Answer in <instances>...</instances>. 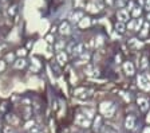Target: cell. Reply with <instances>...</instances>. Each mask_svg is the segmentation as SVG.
Wrapping results in <instances>:
<instances>
[{
  "label": "cell",
  "instance_id": "1",
  "mask_svg": "<svg viewBox=\"0 0 150 133\" xmlns=\"http://www.w3.org/2000/svg\"><path fill=\"white\" fill-rule=\"evenodd\" d=\"M115 109H117L115 104L111 101H103V102H100V105H99L100 113L106 118H111L112 116H114V113H115Z\"/></svg>",
  "mask_w": 150,
  "mask_h": 133
},
{
  "label": "cell",
  "instance_id": "2",
  "mask_svg": "<svg viewBox=\"0 0 150 133\" xmlns=\"http://www.w3.org/2000/svg\"><path fill=\"white\" fill-rule=\"evenodd\" d=\"M137 83L142 90L149 92L150 90V74L147 73H142L137 77Z\"/></svg>",
  "mask_w": 150,
  "mask_h": 133
},
{
  "label": "cell",
  "instance_id": "3",
  "mask_svg": "<svg viewBox=\"0 0 150 133\" xmlns=\"http://www.w3.org/2000/svg\"><path fill=\"white\" fill-rule=\"evenodd\" d=\"M75 124L81 128H90L91 127V120L88 117H86L84 114L79 113L75 116Z\"/></svg>",
  "mask_w": 150,
  "mask_h": 133
},
{
  "label": "cell",
  "instance_id": "4",
  "mask_svg": "<svg viewBox=\"0 0 150 133\" xmlns=\"http://www.w3.org/2000/svg\"><path fill=\"white\" fill-rule=\"evenodd\" d=\"M102 8H103V3L100 0H91L90 3L87 4V11H90L93 14L99 12Z\"/></svg>",
  "mask_w": 150,
  "mask_h": 133
},
{
  "label": "cell",
  "instance_id": "5",
  "mask_svg": "<svg viewBox=\"0 0 150 133\" xmlns=\"http://www.w3.org/2000/svg\"><path fill=\"white\" fill-rule=\"evenodd\" d=\"M117 19H118V22L126 24V22H129V19H130V12L126 8H121L117 11Z\"/></svg>",
  "mask_w": 150,
  "mask_h": 133
},
{
  "label": "cell",
  "instance_id": "6",
  "mask_svg": "<svg viewBox=\"0 0 150 133\" xmlns=\"http://www.w3.org/2000/svg\"><path fill=\"white\" fill-rule=\"evenodd\" d=\"M135 127H137V120L133 114H129L127 117L125 118V128L127 130H134Z\"/></svg>",
  "mask_w": 150,
  "mask_h": 133
},
{
  "label": "cell",
  "instance_id": "7",
  "mask_svg": "<svg viewBox=\"0 0 150 133\" xmlns=\"http://www.w3.org/2000/svg\"><path fill=\"white\" fill-rule=\"evenodd\" d=\"M137 105H138V108H139L141 112H147L150 109L149 101H147L146 98H144V97H138L137 98Z\"/></svg>",
  "mask_w": 150,
  "mask_h": 133
},
{
  "label": "cell",
  "instance_id": "8",
  "mask_svg": "<svg viewBox=\"0 0 150 133\" xmlns=\"http://www.w3.org/2000/svg\"><path fill=\"white\" fill-rule=\"evenodd\" d=\"M59 32H60V35H70L71 34V24H70V22H63L62 24L59 26Z\"/></svg>",
  "mask_w": 150,
  "mask_h": 133
},
{
  "label": "cell",
  "instance_id": "9",
  "mask_svg": "<svg viewBox=\"0 0 150 133\" xmlns=\"http://www.w3.org/2000/svg\"><path fill=\"white\" fill-rule=\"evenodd\" d=\"M123 71H125V74L129 77L134 75V73H135L134 65L131 63V62H125V63H123Z\"/></svg>",
  "mask_w": 150,
  "mask_h": 133
},
{
  "label": "cell",
  "instance_id": "10",
  "mask_svg": "<svg viewBox=\"0 0 150 133\" xmlns=\"http://www.w3.org/2000/svg\"><path fill=\"white\" fill-rule=\"evenodd\" d=\"M83 53H84V44L83 43H76L75 44V47H74V50H72L71 55H74V57H81Z\"/></svg>",
  "mask_w": 150,
  "mask_h": 133
},
{
  "label": "cell",
  "instance_id": "11",
  "mask_svg": "<svg viewBox=\"0 0 150 133\" xmlns=\"http://www.w3.org/2000/svg\"><path fill=\"white\" fill-rule=\"evenodd\" d=\"M67 59H69V57H67V54H66L64 51H60V53L56 54V62H58L60 66L67 63Z\"/></svg>",
  "mask_w": 150,
  "mask_h": 133
},
{
  "label": "cell",
  "instance_id": "12",
  "mask_svg": "<svg viewBox=\"0 0 150 133\" xmlns=\"http://www.w3.org/2000/svg\"><path fill=\"white\" fill-rule=\"evenodd\" d=\"M82 19H83V12H82V11H75V12H72L71 16H70V20H71L72 23H79Z\"/></svg>",
  "mask_w": 150,
  "mask_h": 133
},
{
  "label": "cell",
  "instance_id": "13",
  "mask_svg": "<svg viewBox=\"0 0 150 133\" xmlns=\"http://www.w3.org/2000/svg\"><path fill=\"white\" fill-rule=\"evenodd\" d=\"M149 31H150V23L144 22V26H142V28H141V31H139V36L141 38H146Z\"/></svg>",
  "mask_w": 150,
  "mask_h": 133
},
{
  "label": "cell",
  "instance_id": "14",
  "mask_svg": "<svg viewBox=\"0 0 150 133\" xmlns=\"http://www.w3.org/2000/svg\"><path fill=\"white\" fill-rule=\"evenodd\" d=\"M6 121L9 124V127H13V125H18V124H19V118L16 117L15 114H7V116H6Z\"/></svg>",
  "mask_w": 150,
  "mask_h": 133
},
{
  "label": "cell",
  "instance_id": "15",
  "mask_svg": "<svg viewBox=\"0 0 150 133\" xmlns=\"http://www.w3.org/2000/svg\"><path fill=\"white\" fill-rule=\"evenodd\" d=\"M25 66H27V62H25L24 58H19V59H16L15 62H13V67H15V69H18V70L24 69Z\"/></svg>",
  "mask_w": 150,
  "mask_h": 133
},
{
  "label": "cell",
  "instance_id": "16",
  "mask_svg": "<svg viewBox=\"0 0 150 133\" xmlns=\"http://www.w3.org/2000/svg\"><path fill=\"white\" fill-rule=\"evenodd\" d=\"M114 30H115V32H118V34H125V31L127 28H126V24L125 23H121V22H117L115 26H114Z\"/></svg>",
  "mask_w": 150,
  "mask_h": 133
},
{
  "label": "cell",
  "instance_id": "17",
  "mask_svg": "<svg viewBox=\"0 0 150 133\" xmlns=\"http://www.w3.org/2000/svg\"><path fill=\"white\" fill-rule=\"evenodd\" d=\"M100 125H102V118H100V116H97V117L94 118V124H93L94 130H95V132H99Z\"/></svg>",
  "mask_w": 150,
  "mask_h": 133
},
{
  "label": "cell",
  "instance_id": "18",
  "mask_svg": "<svg viewBox=\"0 0 150 133\" xmlns=\"http://www.w3.org/2000/svg\"><path fill=\"white\" fill-rule=\"evenodd\" d=\"M90 24H91V20L88 18H84V16H83V19L78 23L79 28H87V27H90Z\"/></svg>",
  "mask_w": 150,
  "mask_h": 133
},
{
  "label": "cell",
  "instance_id": "19",
  "mask_svg": "<svg viewBox=\"0 0 150 133\" xmlns=\"http://www.w3.org/2000/svg\"><path fill=\"white\" fill-rule=\"evenodd\" d=\"M130 12H131V16H134L135 19H138V18H141V14H142V7L135 6L134 8L130 11Z\"/></svg>",
  "mask_w": 150,
  "mask_h": 133
},
{
  "label": "cell",
  "instance_id": "20",
  "mask_svg": "<svg viewBox=\"0 0 150 133\" xmlns=\"http://www.w3.org/2000/svg\"><path fill=\"white\" fill-rule=\"evenodd\" d=\"M138 67H139L141 70H145L147 67V57H142L139 59V62H138Z\"/></svg>",
  "mask_w": 150,
  "mask_h": 133
},
{
  "label": "cell",
  "instance_id": "21",
  "mask_svg": "<svg viewBox=\"0 0 150 133\" xmlns=\"http://www.w3.org/2000/svg\"><path fill=\"white\" fill-rule=\"evenodd\" d=\"M55 50L58 51V53H60V51H64V41H58L55 43Z\"/></svg>",
  "mask_w": 150,
  "mask_h": 133
},
{
  "label": "cell",
  "instance_id": "22",
  "mask_svg": "<svg viewBox=\"0 0 150 133\" xmlns=\"http://www.w3.org/2000/svg\"><path fill=\"white\" fill-rule=\"evenodd\" d=\"M142 26H144V19H135V27H134V31H141L142 28Z\"/></svg>",
  "mask_w": 150,
  "mask_h": 133
},
{
  "label": "cell",
  "instance_id": "23",
  "mask_svg": "<svg viewBox=\"0 0 150 133\" xmlns=\"http://www.w3.org/2000/svg\"><path fill=\"white\" fill-rule=\"evenodd\" d=\"M82 100H88L93 97V92L91 90H83V95H79Z\"/></svg>",
  "mask_w": 150,
  "mask_h": 133
},
{
  "label": "cell",
  "instance_id": "24",
  "mask_svg": "<svg viewBox=\"0 0 150 133\" xmlns=\"http://www.w3.org/2000/svg\"><path fill=\"white\" fill-rule=\"evenodd\" d=\"M127 3H129V0H115L117 7H119V8H125L127 6Z\"/></svg>",
  "mask_w": 150,
  "mask_h": 133
},
{
  "label": "cell",
  "instance_id": "25",
  "mask_svg": "<svg viewBox=\"0 0 150 133\" xmlns=\"http://www.w3.org/2000/svg\"><path fill=\"white\" fill-rule=\"evenodd\" d=\"M31 114H32V109L30 108V106H27V108L24 109V116H23V117H24L25 120H28V118L31 117Z\"/></svg>",
  "mask_w": 150,
  "mask_h": 133
},
{
  "label": "cell",
  "instance_id": "26",
  "mask_svg": "<svg viewBox=\"0 0 150 133\" xmlns=\"http://www.w3.org/2000/svg\"><path fill=\"white\" fill-rule=\"evenodd\" d=\"M39 69H40V65L36 63V60H34L31 65V71H34V73H36V71H39Z\"/></svg>",
  "mask_w": 150,
  "mask_h": 133
},
{
  "label": "cell",
  "instance_id": "27",
  "mask_svg": "<svg viewBox=\"0 0 150 133\" xmlns=\"http://www.w3.org/2000/svg\"><path fill=\"white\" fill-rule=\"evenodd\" d=\"M84 116H86V117H88L91 120V118H93V116H94V110H93V109H86V110H84Z\"/></svg>",
  "mask_w": 150,
  "mask_h": 133
},
{
  "label": "cell",
  "instance_id": "28",
  "mask_svg": "<svg viewBox=\"0 0 150 133\" xmlns=\"http://www.w3.org/2000/svg\"><path fill=\"white\" fill-rule=\"evenodd\" d=\"M16 54H18L20 58H24V57H25V54H27V50H25V48H19Z\"/></svg>",
  "mask_w": 150,
  "mask_h": 133
},
{
  "label": "cell",
  "instance_id": "29",
  "mask_svg": "<svg viewBox=\"0 0 150 133\" xmlns=\"http://www.w3.org/2000/svg\"><path fill=\"white\" fill-rule=\"evenodd\" d=\"M3 133H16V132L12 129V127L7 125V127H4V128H3Z\"/></svg>",
  "mask_w": 150,
  "mask_h": 133
},
{
  "label": "cell",
  "instance_id": "30",
  "mask_svg": "<svg viewBox=\"0 0 150 133\" xmlns=\"http://www.w3.org/2000/svg\"><path fill=\"white\" fill-rule=\"evenodd\" d=\"M16 11H18V7H16V6H12V7H9V10H8V14H9V15H15V14H16Z\"/></svg>",
  "mask_w": 150,
  "mask_h": 133
},
{
  "label": "cell",
  "instance_id": "31",
  "mask_svg": "<svg viewBox=\"0 0 150 133\" xmlns=\"http://www.w3.org/2000/svg\"><path fill=\"white\" fill-rule=\"evenodd\" d=\"M75 42H71V43L69 44V47H67V53H70V54H72V50H74V47H75Z\"/></svg>",
  "mask_w": 150,
  "mask_h": 133
},
{
  "label": "cell",
  "instance_id": "32",
  "mask_svg": "<svg viewBox=\"0 0 150 133\" xmlns=\"http://www.w3.org/2000/svg\"><path fill=\"white\" fill-rule=\"evenodd\" d=\"M144 8L147 11V12H150V0H145V3H144Z\"/></svg>",
  "mask_w": 150,
  "mask_h": 133
},
{
  "label": "cell",
  "instance_id": "33",
  "mask_svg": "<svg viewBox=\"0 0 150 133\" xmlns=\"http://www.w3.org/2000/svg\"><path fill=\"white\" fill-rule=\"evenodd\" d=\"M13 59H15V55L13 54H7V57H6L7 62H13Z\"/></svg>",
  "mask_w": 150,
  "mask_h": 133
},
{
  "label": "cell",
  "instance_id": "34",
  "mask_svg": "<svg viewBox=\"0 0 150 133\" xmlns=\"http://www.w3.org/2000/svg\"><path fill=\"white\" fill-rule=\"evenodd\" d=\"M126 7H127V8H126V10H127L129 11V12H130V11L131 10H133V8H134V3H133V1H129V3H127V6H126Z\"/></svg>",
  "mask_w": 150,
  "mask_h": 133
},
{
  "label": "cell",
  "instance_id": "35",
  "mask_svg": "<svg viewBox=\"0 0 150 133\" xmlns=\"http://www.w3.org/2000/svg\"><path fill=\"white\" fill-rule=\"evenodd\" d=\"M6 69V60H0V71H4Z\"/></svg>",
  "mask_w": 150,
  "mask_h": 133
},
{
  "label": "cell",
  "instance_id": "36",
  "mask_svg": "<svg viewBox=\"0 0 150 133\" xmlns=\"http://www.w3.org/2000/svg\"><path fill=\"white\" fill-rule=\"evenodd\" d=\"M102 1L110 7V6H112V4H114V1H115V0H102Z\"/></svg>",
  "mask_w": 150,
  "mask_h": 133
},
{
  "label": "cell",
  "instance_id": "37",
  "mask_svg": "<svg viewBox=\"0 0 150 133\" xmlns=\"http://www.w3.org/2000/svg\"><path fill=\"white\" fill-rule=\"evenodd\" d=\"M6 109H7V102H3V104H1V108H0V112H1V113H4V112H6Z\"/></svg>",
  "mask_w": 150,
  "mask_h": 133
},
{
  "label": "cell",
  "instance_id": "38",
  "mask_svg": "<svg viewBox=\"0 0 150 133\" xmlns=\"http://www.w3.org/2000/svg\"><path fill=\"white\" fill-rule=\"evenodd\" d=\"M47 41L50 42V43H52V35H48V36H47Z\"/></svg>",
  "mask_w": 150,
  "mask_h": 133
},
{
  "label": "cell",
  "instance_id": "39",
  "mask_svg": "<svg viewBox=\"0 0 150 133\" xmlns=\"http://www.w3.org/2000/svg\"><path fill=\"white\" fill-rule=\"evenodd\" d=\"M146 22L150 23V12H147V15H146Z\"/></svg>",
  "mask_w": 150,
  "mask_h": 133
},
{
  "label": "cell",
  "instance_id": "40",
  "mask_svg": "<svg viewBox=\"0 0 150 133\" xmlns=\"http://www.w3.org/2000/svg\"><path fill=\"white\" fill-rule=\"evenodd\" d=\"M144 133H150V128H145Z\"/></svg>",
  "mask_w": 150,
  "mask_h": 133
},
{
  "label": "cell",
  "instance_id": "41",
  "mask_svg": "<svg viewBox=\"0 0 150 133\" xmlns=\"http://www.w3.org/2000/svg\"><path fill=\"white\" fill-rule=\"evenodd\" d=\"M3 1H4V0H0V3H3Z\"/></svg>",
  "mask_w": 150,
  "mask_h": 133
}]
</instances>
